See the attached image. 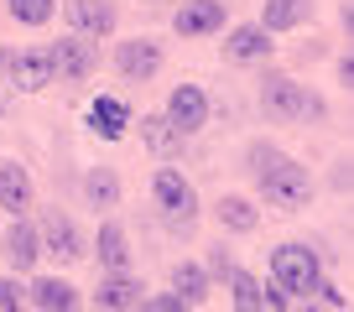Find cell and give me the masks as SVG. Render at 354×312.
Here are the masks:
<instances>
[{"label":"cell","instance_id":"obj_29","mask_svg":"<svg viewBox=\"0 0 354 312\" xmlns=\"http://www.w3.org/2000/svg\"><path fill=\"white\" fill-rule=\"evenodd\" d=\"M287 312H328V307H323V302L318 297H297V302H292V307Z\"/></svg>","mask_w":354,"mask_h":312},{"label":"cell","instance_id":"obj_9","mask_svg":"<svg viewBox=\"0 0 354 312\" xmlns=\"http://www.w3.org/2000/svg\"><path fill=\"white\" fill-rule=\"evenodd\" d=\"M47 57H53V73L63 78V84H84V78H94V68H100V47L84 42V37H63V42H53Z\"/></svg>","mask_w":354,"mask_h":312},{"label":"cell","instance_id":"obj_12","mask_svg":"<svg viewBox=\"0 0 354 312\" xmlns=\"http://www.w3.org/2000/svg\"><path fill=\"white\" fill-rule=\"evenodd\" d=\"M277 52V42L261 32L255 21H245V26H230V37H224V63H266V57Z\"/></svg>","mask_w":354,"mask_h":312},{"label":"cell","instance_id":"obj_5","mask_svg":"<svg viewBox=\"0 0 354 312\" xmlns=\"http://www.w3.org/2000/svg\"><path fill=\"white\" fill-rule=\"evenodd\" d=\"M37 245H42V255L63 260V266H73V260L88 255V250H84V234H78V224L68 219V213H57V208L42 213V224H37Z\"/></svg>","mask_w":354,"mask_h":312},{"label":"cell","instance_id":"obj_27","mask_svg":"<svg viewBox=\"0 0 354 312\" xmlns=\"http://www.w3.org/2000/svg\"><path fill=\"white\" fill-rule=\"evenodd\" d=\"M209 271H214V276H224V281H230L234 260H230V250H224V245H214V255H209Z\"/></svg>","mask_w":354,"mask_h":312},{"label":"cell","instance_id":"obj_22","mask_svg":"<svg viewBox=\"0 0 354 312\" xmlns=\"http://www.w3.org/2000/svg\"><path fill=\"white\" fill-rule=\"evenodd\" d=\"M84 198H88V208H120V172L115 167H88V177H84Z\"/></svg>","mask_w":354,"mask_h":312},{"label":"cell","instance_id":"obj_8","mask_svg":"<svg viewBox=\"0 0 354 312\" xmlns=\"http://www.w3.org/2000/svg\"><path fill=\"white\" fill-rule=\"evenodd\" d=\"M162 63H167V52L151 37H131V42L115 47V68H120L125 84H151V78L162 73Z\"/></svg>","mask_w":354,"mask_h":312},{"label":"cell","instance_id":"obj_4","mask_svg":"<svg viewBox=\"0 0 354 312\" xmlns=\"http://www.w3.org/2000/svg\"><path fill=\"white\" fill-rule=\"evenodd\" d=\"M151 198H156V213H162L167 229L188 240L193 224H198V188H193L177 167H162V172L151 177Z\"/></svg>","mask_w":354,"mask_h":312},{"label":"cell","instance_id":"obj_3","mask_svg":"<svg viewBox=\"0 0 354 312\" xmlns=\"http://www.w3.org/2000/svg\"><path fill=\"white\" fill-rule=\"evenodd\" d=\"M261 115L277 125H292V120H323V99L308 94L292 73H266L261 78Z\"/></svg>","mask_w":354,"mask_h":312},{"label":"cell","instance_id":"obj_2","mask_svg":"<svg viewBox=\"0 0 354 312\" xmlns=\"http://www.w3.org/2000/svg\"><path fill=\"white\" fill-rule=\"evenodd\" d=\"M271 281H277L287 297H318L323 286V255L308 240H287V245L271 250Z\"/></svg>","mask_w":354,"mask_h":312},{"label":"cell","instance_id":"obj_15","mask_svg":"<svg viewBox=\"0 0 354 312\" xmlns=\"http://www.w3.org/2000/svg\"><path fill=\"white\" fill-rule=\"evenodd\" d=\"M141 281H136L131 276V271H125V276H100V291H94V307H100V312H136V307H141Z\"/></svg>","mask_w":354,"mask_h":312},{"label":"cell","instance_id":"obj_18","mask_svg":"<svg viewBox=\"0 0 354 312\" xmlns=\"http://www.w3.org/2000/svg\"><path fill=\"white\" fill-rule=\"evenodd\" d=\"M302 21H313V0H266L255 26L266 37H277V32H297Z\"/></svg>","mask_w":354,"mask_h":312},{"label":"cell","instance_id":"obj_13","mask_svg":"<svg viewBox=\"0 0 354 312\" xmlns=\"http://www.w3.org/2000/svg\"><path fill=\"white\" fill-rule=\"evenodd\" d=\"M131 104L115 99V94H100V99L88 104V130L100 135V141H125V130H131Z\"/></svg>","mask_w":354,"mask_h":312},{"label":"cell","instance_id":"obj_25","mask_svg":"<svg viewBox=\"0 0 354 312\" xmlns=\"http://www.w3.org/2000/svg\"><path fill=\"white\" fill-rule=\"evenodd\" d=\"M6 11L16 26H47L57 16V0H6Z\"/></svg>","mask_w":354,"mask_h":312},{"label":"cell","instance_id":"obj_19","mask_svg":"<svg viewBox=\"0 0 354 312\" xmlns=\"http://www.w3.org/2000/svg\"><path fill=\"white\" fill-rule=\"evenodd\" d=\"M94 250H100V271H104V276H125V271H131V240H125V229L115 219L100 224Z\"/></svg>","mask_w":354,"mask_h":312},{"label":"cell","instance_id":"obj_11","mask_svg":"<svg viewBox=\"0 0 354 312\" xmlns=\"http://www.w3.org/2000/svg\"><path fill=\"white\" fill-rule=\"evenodd\" d=\"M224 16H230L224 0H183L172 16V32L177 37H214V32H224Z\"/></svg>","mask_w":354,"mask_h":312},{"label":"cell","instance_id":"obj_1","mask_svg":"<svg viewBox=\"0 0 354 312\" xmlns=\"http://www.w3.org/2000/svg\"><path fill=\"white\" fill-rule=\"evenodd\" d=\"M245 162H250V177L255 188H261V198L271 203V208L281 213H302L313 203V177L302 162H292L287 151H277L271 141H255L250 151H245Z\"/></svg>","mask_w":354,"mask_h":312},{"label":"cell","instance_id":"obj_14","mask_svg":"<svg viewBox=\"0 0 354 312\" xmlns=\"http://www.w3.org/2000/svg\"><path fill=\"white\" fill-rule=\"evenodd\" d=\"M0 255H6V266L21 276V271H32L37 260H42V245H37V224L26 219H11V229H6V240H0Z\"/></svg>","mask_w":354,"mask_h":312},{"label":"cell","instance_id":"obj_10","mask_svg":"<svg viewBox=\"0 0 354 312\" xmlns=\"http://www.w3.org/2000/svg\"><path fill=\"white\" fill-rule=\"evenodd\" d=\"M6 78H11V89H21V94H42V89H53V84H57L47 47H26V52L6 57Z\"/></svg>","mask_w":354,"mask_h":312},{"label":"cell","instance_id":"obj_30","mask_svg":"<svg viewBox=\"0 0 354 312\" xmlns=\"http://www.w3.org/2000/svg\"><path fill=\"white\" fill-rule=\"evenodd\" d=\"M339 84H344V89L354 84V57H339Z\"/></svg>","mask_w":354,"mask_h":312},{"label":"cell","instance_id":"obj_20","mask_svg":"<svg viewBox=\"0 0 354 312\" xmlns=\"http://www.w3.org/2000/svg\"><path fill=\"white\" fill-rule=\"evenodd\" d=\"M214 219H219V229H230V234H255L261 208H255L250 198H240V193H224V198L214 203Z\"/></svg>","mask_w":354,"mask_h":312},{"label":"cell","instance_id":"obj_6","mask_svg":"<svg viewBox=\"0 0 354 312\" xmlns=\"http://www.w3.org/2000/svg\"><path fill=\"white\" fill-rule=\"evenodd\" d=\"M162 120L172 125V130L183 135V141H188V135H198L203 125H209V94H203L198 84H177V89L167 94Z\"/></svg>","mask_w":354,"mask_h":312},{"label":"cell","instance_id":"obj_23","mask_svg":"<svg viewBox=\"0 0 354 312\" xmlns=\"http://www.w3.org/2000/svg\"><path fill=\"white\" fill-rule=\"evenodd\" d=\"M172 297L177 302H203L209 297V271L203 266H193V260H183V266H172Z\"/></svg>","mask_w":354,"mask_h":312},{"label":"cell","instance_id":"obj_7","mask_svg":"<svg viewBox=\"0 0 354 312\" xmlns=\"http://www.w3.org/2000/svg\"><path fill=\"white\" fill-rule=\"evenodd\" d=\"M68 26H73V37L100 47L104 37H115L120 11H115V0H68Z\"/></svg>","mask_w":354,"mask_h":312},{"label":"cell","instance_id":"obj_16","mask_svg":"<svg viewBox=\"0 0 354 312\" xmlns=\"http://www.w3.org/2000/svg\"><path fill=\"white\" fill-rule=\"evenodd\" d=\"M26 302H32L37 312H78V286L63 276H37L32 286H26Z\"/></svg>","mask_w":354,"mask_h":312},{"label":"cell","instance_id":"obj_21","mask_svg":"<svg viewBox=\"0 0 354 312\" xmlns=\"http://www.w3.org/2000/svg\"><path fill=\"white\" fill-rule=\"evenodd\" d=\"M141 146L151 156H162V162H172V156H183V146H188V141H183L162 115H141Z\"/></svg>","mask_w":354,"mask_h":312},{"label":"cell","instance_id":"obj_28","mask_svg":"<svg viewBox=\"0 0 354 312\" xmlns=\"http://www.w3.org/2000/svg\"><path fill=\"white\" fill-rule=\"evenodd\" d=\"M146 312H193V307L177 302V297H156V302H146Z\"/></svg>","mask_w":354,"mask_h":312},{"label":"cell","instance_id":"obj_17","mask_svg":"<svg viewBox=\"0 0 354 312\" xmlns=\"http://www.w3.org/2000/svg\"><path fill=\"white\" fill-rule=\"evenodd\" d=\"M0 208L11 213V219H21L32 208V172L21 162H0Z\"/></svg>","mask_w":354,"mask_h":312},{"label":"cell","instance_id":"obj_24","mask_svg":"<svg viewBox=\"0 0 354 312\" xmlns=\"http://www.w3.org/2000/svg\"><path fill=\"white\" fill-rule=\"evenodd\" d=\"M230 291H234V312H266V302H261V281H255L250 271L234 266V271H230Z\"/></svg>","mask_w":354,"mask_h":312},{"label":"cell","instance_id":"obj_31","mask_svg":"<svg viewBox=\"0 0 354 312\" xmlns=\"http://www.w3.org/2000/svg\"><path fill=\"white\" fill-rule=\"evenodd\" d=\"M136 312H146V302H141V307H136Z\"/></svg>","mask_w":354,"mask_h":312},{"label":"cell","instance_id":"obj_26","mask_svg":"<svg viewBox=\"0 0 354 312\" xmlns=\"http://www.w3.org/2000/svg\"><path fill=\"white\" fill-rule=\"evenodd\" d=\"M0 312H26V286L16 276H0Z\"/></svg>","mask_w":354,"mask_h":312}]
</instances>
